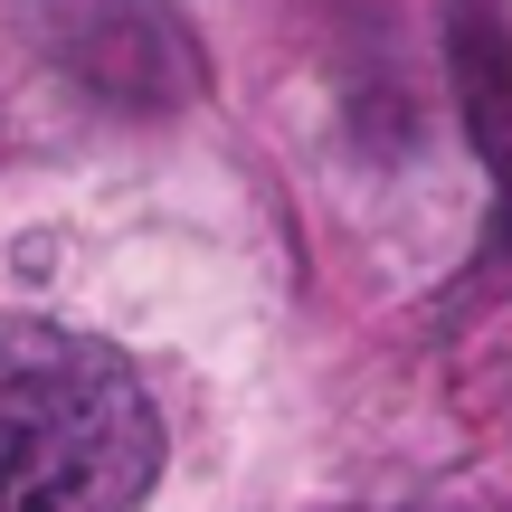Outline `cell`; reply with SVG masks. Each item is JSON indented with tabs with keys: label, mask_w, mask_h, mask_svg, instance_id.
Here are the masks:
<instances>
[{
	"label": "cell",
	"mask_w": 512,
	"mask_h": 512,
	"mask_svg": "<svg viewBox=\"0 0 512 512\" xmlns=\"http://www.w3.org/2000/svg\"><path fill=\"white\" fill-rule=\"evenodd\" d=\"M162 408L143 370L76 323L0 332V512H143Z\"/></svg>",
	"instance_id": "obj_1"
}]
</instances>
